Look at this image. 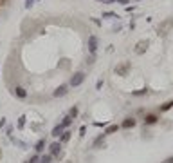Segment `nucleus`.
Listing matches in <instances>:
<instances>
[{"mask_svg":"<svg viewBox=\"0 0 173 163\" xmlns=\"http://www.w3.org/2000/svg\"><path fill=\"white\" fill-rule=\"evenodd\" d=\"M78 112H80V111H78V107L74 105V107H72L71 111H69V116H71V118L74 120V118H76V116H78Z\"/></svg>","mask_w":173,"mask_h":163,"instance_id":"nucleus-19","label":"nucleus"},{"mask_svg":"<svg viewBox=\"0 0 173 163\" xmlns=\"http://www.w3.org/2000/svg\"><path fill=\"white\" fill-rule=\"evenodd\" d=\"M101 2H117V0H101Z\"/></svg>","mask_w":173,"mask_h":163,"instance_id":"nucleus-27","label":"nucleus"},{"mask_svg":"<svg viewBox=\"0 0 173 163\" xmlns=\"http://www.w3.org/2000/svg\"><path fill=\"white\" fill-rule=\"evenodd\" d=\"M51 160H52V156H49V154H47V156L40 158V160H38V163H51Z\"/></svg>","mask_w":173,"mask_h":163,"instance_id":"nucleus-20","label":"nucleus"},{"mask_svg":"<svg viewBox=\"0 0 173 163\" xmlns=\"http://www.w3.org/2000/svg\"><path fill=\"white\" fill-rule=\"evenodd\" d=\"M157 116L155 114H148L146 118H144V125H153V123H157Z\"/></svg>","mask_w":173,"mask_h":163,"instance_id":"nucleus-10","label":"nucleus"},{"mask_svg":"<svg viewBox=\"0 0 173 163\" xmlns=\"http://www.w3.org/2000/svg\"><path fill=\"white\" fill-rule=\"evenodd\" d=\"M38 160H40L38 156H32V158H31V160H29V161H27V163H38Z\"/></svg>","mask_w":173,"mask_h":163,"instance_id":"nucleus-22","label":"nucleus"},{"mask_svg":"<svg viewBox=\"0 0 173 163\" xmlns=\"http://www.w3.org/2000/svg\"><path fill=\"white\" fill-rule=\"evenodd\" d=\"M83 82H85V73H74V76L71 78V85L72 87L81 85Z\"/></svg>","mask_w":173,"mask_h":163,"instance_id":"nucleus-1","label":"nucleus"},{"mask_svg":"<svg viewBox=\"0 0 173 163\" xmlns=\"http://www.w3.org/2000/svg\"><path fill=\"white\" fill-rule=\"evenodd\" d=\"M71 123H72V118H71V116H69V114H67L65 118L61 120V127H63V129H65V127H69Z\"/></svg>","mask_w":173,"mask_h":163,"instance_id":"nucleus-16","label":"nucleus"},{"mask_svg":"<svg viewBox=\"0 0 173 163\" xmlns=\"http://www.w3.org/2000/svg\"><path fill=\"white\" fill-rule=\"evenodd\" d=\"M2 127H6V120L2 118V121H0V129H2Z\"/></svg>","mask_w":173,"mask_h":163,"instance_id":"nucleus-26","label":"nucleus"},{"mask_svg":"<svg viewBox=\"0 0 173 163\" xmlns=\"http://www.w3.org/2000/svg\"><path fill=\"white\" fill-rule=\"evenodd\" d=\"M67 94V85H60L54 93H52V96L54 98H60V96H65Z\"/></svg>","mask_w":173,"mask_h":163,"instance_id":"nucleus-8","label":"nucleus"},{"mask_svg":"<svg viewBox=\"0 0 173 163\" xmlns=\"http://www.w3.org/2000/svg\"><path fill=\"white\" fill-rule=\"evenodd\" d=\"M69 140H71V132L63 130V134H61V138H60V143H65V141H69Z\"/></svg>","mask_w":173,"mask_h":163,"instance_id":"nucleus-17","label":"nucleus"},{"mask_svg":"<svg viewBox=\"0 0 173 163\" xmlns=\"http://www.w3.org/2000/svg\"><path fill=\"white\" fill-rule=\"evenodd\" d=\"M171 107H173V100H170V102H166V103H162L159 111H161V112H166V111H170Z\"/></svg>","mask_w":173,"mask_h":163,"instance_id":"nucleus-13","label":"nucleus"},{"mask_svg":"<svg viewBox=\"0 0 173 163\" xmlns=\"http://www.w3.org/2000/svg\"><path fill=\"white\" fill-rule=\"evenodd\" d=\"M117 130H119V125H108L106 130H105V134L108 136V134H114V132H117Z\"/></svg>","mask_w":173,"mask_h":163,"instance_id":"nucleus-14","label":"nucleus"},{"mask_svg":"<svg viewBox=\"0 0 173 163\" xmlns=\"http://www.w3.org/2000/svg\"><path fill=\"white\" fill-rule=\"evenodd\" d=\"M173 25V20H166L164 22V24H161V25H159V29H157V31H159V34H166V29H168V27H171Z\"/></svg>","mask_w":173,"mask_h":163,"instance_id":"nucleus-9","label":"nucleus"},{"mask_svg":"<svg viewBox=\"0 0 173 163\" xmlns=\"http://www.w3.org/2000/svg\"><path fill=\"white\" fill-rule=\"evenodd\" d=\"M135 118H124V121L121 123V127L123 129H132V127H135Z\"/></svg>","mask_w":173,"mask_h":163,"instance_id":"nucleus-6","label":"nucleus"},{"mask_svg":"<svg viewBox=\"0 0 173 163\" xmlns=\"http://www.w3.org/2000/svg\"><path fill=\"white\" fill-rule=\"evenodd\" d=\"M146 47H148V40H141V42L135 45V53H137V54L144 53V51H146Z\"/></svg>","mask_w":173,"mask_h":163,"instance_id":"nucleus-7","label":"nucleus"},{"mask_svg":"<svg viewBox=\"0 0 173 163\" xmlns=\"http://www.w3.org/2000/svg\"><path fill=\"white\" fill-rule=\"evenodd\" d=\"M103 16H110V18H117V15H115V13H105Z\"/></svg>","mask_w":173,"mask_h":163,"instance_id":"nucleus-23","label":"nucleus"},{"mask_svg":"<svg viewBox=\"0 0 173 163\" xmlns=\"http://www.w3.org/2000/svg\"><path fill=\"white\" fill-rule=\"evenodd\" d=\"M146 93H148V89L144 87V89H137V91H133L132 94H133V96H143V94H146Z\"/></svg>","mask_w":173,"mask_h":163,"instance_id":"nucleus-18","label":"nucleus"},{"mask_svg":"<svg viewBox=\"0 0 173 163\" xmlns=\"http://www.w3.org/2000/svg\"><path fill=\"white\" fill-rule=\"evenodd\" d=\"M32 4H34V0H25V7H27V9H29Z\"/></svg>","mask_w":173,"mask_h":163,"instance_id":"nucleus-24","label":"nucleus"},{"mask_svg":"<svg viewBox=\"0 0 173 163\" xmlns=\"http://www.w3.org/2000/svg\"><path fill=\"white\" fill-rule=\"evenodd\" d=\"M25 125V116H20V120H18V129H22Z\"/></svg>","mask_w":173,"mask_h":163,"instance_id":"nucleus-21","label":"nucleus"},{"mask_svg":"<svg viewBox=\"0 0 173 163\" xmlns=\"http://www.w3.org/2000/svg\"><path fill=\"white\" fill-rule=\"evenodd\" d=\"M128 71H130V64H128V62H124L123 65L115 67V73H117L119 76H126L128 75Z\"/></svg>","mask_w":173,"mask_h":163,"instance_id":"nucleus-3","label":"nucleus"},{"mask_svg":"<svg viewBox=\"0 0 173 163\" xmlns=\"http://www.w3.org/2000/svg\"><path fill=\"white\" fill-rule=\"evenodd\" d=\"M15 94H16L18 98H25L27 96V91H25L24 87H15Z\"/></svg>","mask_w":173,"mask_h":163,"instance_id":"nucleus-12","label":"nucleus"},{"mask_svg":"<svg viewBox=\"0 0 173 163\" xmlns=\"http://www.w3.org/2000/svg\"><path fill=\"white\" fill-rule=\"evenodd\" d=\"M89 51H90L92 56H94V54H96V51H97V38H96L94 34H90V36H89Z\"/></svg>","mask_w":173,"mask_h":163,"instance_id":"nucleus-2","label":"nucleus"},{"mask_svg":"<svg viewBox=\"0 0 173 163\" xmlns=\"http://www.w3.org/2000/svg\"><path fill=\"white\" fill-rule=\"evenodd\" d=\"M63 127H61V123H58V125H56V127H54V129H52V132H51V136H54V138H58V136H60V134H63Z\"/></svg>","mask_w":173,"mask_h":163,"instance_id":"nucleus-11","label":"nucleus"},{"mask_svg":"<svg viewBox=\"0 0 173 163\" xmlns=\"http://www.w3.org/2000/svg\"><path fill=\"white\" fill-rule=\"evenodd\" d=\"M0 2H6V0H0Z\"/></svg>","mask_w":173,"mask_h":163,"instance_id":"nucleus-28","label":"nucleus"},{"mask_svg":"<svg viewBox=\"0 0 173 163\" xmlns=\"http://www.w3.org/2000/svg\"><path fill=\"white\" fill-rule=\"evenodd\" d=\"M162 163H173V156H170V158H168V160H164Z\"/></svg>","mask_w":173,"mask_h":163,"instance_id":"nucleus-25","label":"nucleus"},{"mask_svg":"<svg viewBox=\"0 0 173 163\" xmlns=\"http://www.w3.org/2000/svg\"><path fill=\"white\" fill-rule=\"evenodd\" d=\"M43 147H45V140L41 138V140H38V143L34 145V151H36V152H41V151H43Z\"/></svg>","mask_w":173,"mask_h":163,"instance_id":"nucleus-15","label":"nucleus"},{"mask_svg":"<svg viewBox=\"0 0 173 163\" xmlns=\"http://www.w3.org/2000/svg\"><path fill=\"white\" fill-rule=\"evenodd\" d=\"M105 138H106V134H105V132H103V134H99V136H97V138L94 140V143H92V147H94V149H99V147H101L103 143H105Z\"/></svg>","mask_w":173,"mask_h":163,"instance_id":"nucleus-5","label":"nucleus"},{"mask_svg":"<svg viewBox=\"0 0 173 163\" xmlns=\"http://www.w3.org/2000/svg\"><path fill=\"white\" fill-rule=\"evenodd\" d=\"M49 149H51V154H52V156H58V158L61 156V152H60L61 143H60V141H54V143H51V145H49Z\"/></svg>","mask_w":173,"mask_h":163,"instance_id":"nucleus-4","label":"nucleus"}]
</instances>
